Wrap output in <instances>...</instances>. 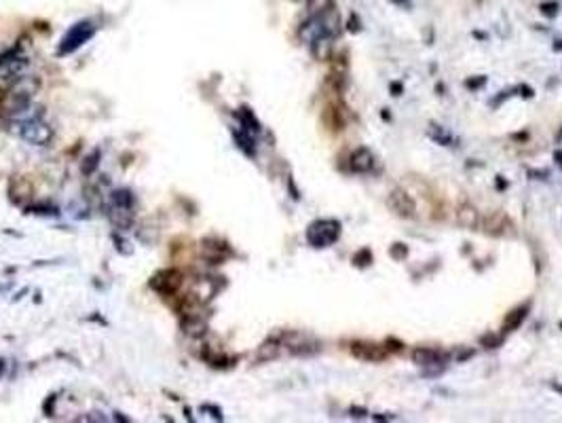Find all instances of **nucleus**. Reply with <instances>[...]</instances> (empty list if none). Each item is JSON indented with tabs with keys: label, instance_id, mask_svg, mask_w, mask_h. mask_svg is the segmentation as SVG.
<instances>
[{
	"label": "nucleus",
	"instance_id": "f257e3e1",
	"mask_svg": "<svg viewBox=\"0 0 562 423\" xmlns=\"http://www.w3.org/2000/svg\"><path fill=\"white\" fill-rule=\"evenodd\" d=\"M341 237V224L332 218L315 220L306 229V239L313 248H328Z\"/></svg>",
	"mask_w": 562,
	"mask_h": 423
},
{
	"label": "nucleus",
	"instance_id": "f03ea898",
	"mask_svg": "<svg viewBox=\"0 0 562 423\" xmlns=\"http://www.w3.org/2000/svg\"><path fill=\"white\" fill-rule=\"evenodd\" d=\"M17 128V134L22 140L30 142V144H36V146H42L51 140V128L47 123L40 121V114L36 116H28V118H22L15 123Z\"/></svg>",
	"mask_w": 562,
	"mask_h": 423
},
{
	"label": "nucleus",
	"instance_id": "7ed1b4c3",
	"mask_svg": "<svg viewBox=\"0 0 562 423\" xmlns=\"http://www.w3.org/2000/svg\"><path fill=\"white\" fill-rule=\"evenodd\" d=\"M110 212L112 220L116 226H130L134 218V197L130 191H114L112 201H110Z\"/></svg>",
	"mask_w": 562,
	"mask_h": 423
},
{
	"label": "nucleus",
	"instance_id": "20e7f679",
	"mask_svg": "<svg viewBox=\"0 0 562 423\" xmlns=\"http://www.w3.org/2000/svg\"><path fill=\"white\" fill-rule=\"evenodd\" d=\"M93 34H95V28H93L89 22H81V24L72 26V28L66 32V36L61 38L59 53L64 55V53H72V51H77V49L83 47Z\"/></svg>",
	"mask_w": 562,
	"mask_h": 423
},
{
	"label": "nucleus",
	"instance_id": "39448f33",
	"mask_svg": "<svg viewBox=\"0 0 562 423\" xmlns=\"http://www.w3.org/2000/svg\"><path fill=\"white\" fill-rule=\"evenodd\" d=\"M387 206L402 218H412L414 212H416V206L412 201V197L404 191V189H393L389 193V199H387Z\"/></svg>",
	"mask_w": 562,
	"mask_h": 423
},
{
	"label": "nucleus",
	"instance_id": "423d86ee",
	"mask_svg": "<svg viewBox=\"0 0 562 423\" xmlns=\"http://www.w3.org/2000/svg\"><path fill=\"white\" fill-rule=\"evenodd\" d=\"M353 355L359 357V360H366V362H381L387 357V351L385 347L381 345H374V343H366V341H359V343H353Z\"/></svg>",
	"mask_w": 562,
	"mask_h": 423
},
{
	"label": "nucleus",
	"instance_id": "0eeeda50",
	"mask_svg": "<svg viewBox=\"0 0 562 423\" xmlns=\"http://www.w3.org/2000/svg\"><path fill=\"white\" fill-rule=\"evenodd\" d=\"M349 165H351V169L357 171V174H366V171H370V169L374 167V155H372V151L366 148V146L355 148V151L351 153V157H349Z\"/></svg>",
	"mask_w": 562,
	"mask_h": 423
},
{
	"label": "nucleus",
	"instance_id": "6e6552de",
	"mask_svg": "<svg viewBox=\"0 0 562 423\" xmlns=\"http://www.w3.org/2000/svg\"><path fill=\"white\" fill-rule=\"evenodd\" d=\"M412 362L419 367H429V364H435V362H446V353H442L440 349H431V347H416L412 351Z\"/></svg>",
	"mask_w": 562,
	"mask_h": 423
},
{
	"label": "nucleus",
	"instance_id": "1a4fd4ad",
	"mask_svg": "<svg viewBox=\"0 0 562 423\" xmlns=\"http://www.w3.org/2000/svg\"><path fill=\"white\" fill-rule=\"evenodd\" d=\"M457 222L463 226V229H478L480 226V212L478 208H474L471 203H461L459 210H457Z\"/></svg>",
	"mask_w": 562,
	"mask_h": 423
},
{
	"label": "nucleus",
	"instance_id": "9d476101",
	"mask_svg": "<svg viewBox=\"0 0 562 423\" xmlns=\"http://www.w3.org/2000/svg\"><path fill=\"white\" fill-rule=\"evenodd\" d=\"M332 40H334V36L322 34V36H318L313 43H311V53H313V57L318 59V62H326V59H330Z\"/></svg>",
	"mask_w": 562,
	"mask_h": 423
},
{
	"label": "nucleus",
	"instance_id": "9b49d317",
	"mask_svg": "<svg viewBox=\"0 0 562 423\" xmlns=\"http://www.w3.org/2000/svg\"><path fill=\"white\" fill-rule=\"evenodd\" d=\"M506 226H508V218H506V214H501V212L486 214V218H484V222H482V229H484L488 235H501Z\"/></svg>",
	"mask_w": 562,
	"mask_h": 423
},
{
	"label": "nucleus",
	"instance_id": "f8f14e48",
	"mask_svg": "<svg viewBox=\"0 0 562 423\" xmlns=\"http://www.w3.org/2000/svg\"><path fill=\"white\" fill-rule=\"evenodd\" d=\"M330 9H334V0H306L309 15H322Z\"/></svg>",
	"mask_w": 562,
	"mask_h": 423
},
{
	"label": "nucleus",
	"instance_id": "ddd939ff",
	"mask_svg": "<svg viewBox=\"0 0 562 423\" xmlns=\"http://www.w3.org/2000/svg\"><path fill=\"white\" fill-rule=\"evenodd\" d=\"M429 138L435 140L438 144H453V136L444 130V128H438V125H429Z\"/></svg>",
	"mask_w": 562,
	"mask_h": 423
},
{
	"label": "nucleus",
	"instance_id": "4468645a",
	"mask_svg": "<svg viewBox=\"0 0 562 423\" xmlns=\"http://www.w3.org/2000/svg\"><path fill=\"white\" fill-rule=\"evenodd\" d=\"M526 312H529L526 307H520V309H516V312H514V314H512V316H510V318L506 320V330H510V328H512V330H514V328H518V326L522 324V320H524Z\"/></svg>",
	"mask_w": 562,
	"mask_h": 423
},
{
	"label": "nucleus",
	"instance_id": "2eb2a0df",
	"mask_svg": "<svg viewBox=\"0 0 562 423\" xmlns=\"http://www.w3.org/2000/svg\"><path fill=\"white\" fill-rule=\"evenodd\" d=\"M277 353H279L277 343H265L258 351V360H273V357H277Z\"/></svg>",
	"mask_w": 562,
	"mask_h": 423
},
{
	"label": "nucleus",
	"instance_id": "dca6fc26",
	"mask_svg": "<svg viewBox=\"0 0 562 423\" xmlns=\"http://www.w3.org/2000/svg\"><path fill=\"white\" fill-rule=\"evenodd\" d=\"M370 263H372V254H370V250H361V252L355 256V265H357V267H359V265L366 267V265H370Z\"/></svg>",
	"mask_w": 562,
	"mask_h": 423
},
{
	"label": "nucleus",
	"instance_id": "f3484780",
	"mask_svg": "<svg viewBox=\"0 0 562 423\" xmlns=\"http://www.w3.org/2000/svg\"><path fill=\"white\" fill-rule=\"evenodd\" d=\"M406 246L404 244H396L393 248H391V256H396V259H404L406 256Z\"/></svg>",
	"mask_w": 562,
	"mask_h": 423
},
{
	"label": "nucleus",
	"instance_id": "a211bd4d",
	"mask_svg": "<svg viewBox=\"0 0 562 423\" xmlns=\"http://www.w3.org/2000/svg\"><path fill=\"white\" fill-rule=\"evenodd\" d=\"M541 11L554 17V15L558 13V5H556V3H547V5H541Z\"/></svg>",
	"mask_w": 562,
	"mask_h": 423
},
{
	"label": "nucleus",
	"instance_id": "6ab92c4d",
	"mask_svg": "<svg viewBox=\"0 0 562 423\" xmlns=\"http://www.w3.org/2000/svg\"><path fill=\"white\" fill-rule=\"evenodd\" d=\"M471 353H474L471 349H467V351H463V353L459 351V355H457V360H459V362H463V360H467V357H469Z\"/></svg>",
	"mask_w": 562,
	"mask_h": 423
},
{
	"label": "nucleus",
	"instance_id": "aec40b11",
	"mask_svg": "<svg viewBox=\"0 0 562 423\" xmlns=\"http://www.w3.org/2000/svg\"><path fill=\"white\" fill-rule=\"evenodd\" d=\"M391 3H393V5H398V7H404V9H406V7H410V0H391Z\"/></svg>",
	"mask_w": 562,
	"mask_h": 423
},
{
	"label": "nucleus",
	"instance_id": "412c9836",
	"mask_svg": "<svg viewBox=\"0 0 562 423\" xmlns=\"http://www.w3.org/2000/svg\"><path fill=\"white\" fill-rule=\"evenodd\" d=\"M391 91H398L396 95H400V91H402V85H400V83H396V85H391Z\"/></svg>",
	"mask_w": 562,
	"mask_h": 423
},
{
	"label": "nucleus",
	"instance_id": "4be33fe9",
	"mask_svg": "<svg viewBox=\"0 0 562 423\" xmlns=\"http://www.w3.org/2000/svg\"><path fill=\"white\" fill-rule=\"evenodd\" d=\"M554 390H556L558 394H562V385H558V383H554Z\"/></svg>",
	"mask_w": 562,
	"mask_h": 423
},
{
	"label": "nucleus",
	"instance_id": "5701e85b",
	"mask_svg": "<svg viewBox=\"0 0 562 423\" xmlns=\"http://www.w3.org/2000/svg\"><path fill=\"white\" fill-rule=\"evenodd\" d=\"M560 328H562V324H560Z\"/></svg>",
	"mask_w": 562,
	"mask_h": 423
}]
</instances>
